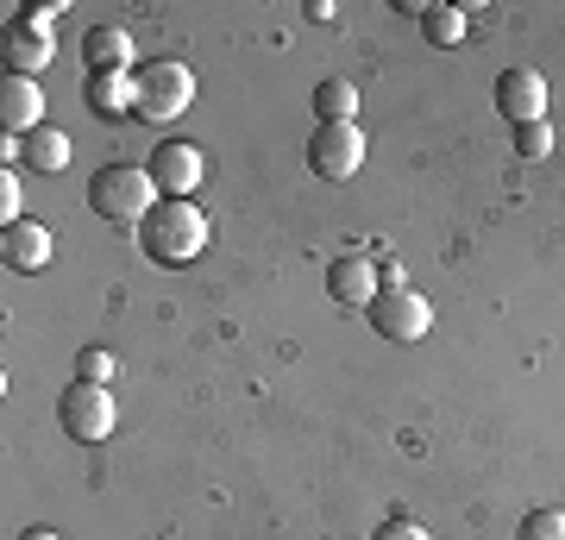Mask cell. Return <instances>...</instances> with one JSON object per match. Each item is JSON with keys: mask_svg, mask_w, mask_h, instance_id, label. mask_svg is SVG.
<instances>
[{"mask_svg": "<svg viewBox=\"0 0 565 540\" xmlns=\"http://www.w3.org/2000/svg\"><path fill=\"white\" fill-rule=\"evenodd\" d=\"M57 421H63V434L82 446H95L114 434V390H102V383H70L57 396Z\"/></svg>", "mask_w": 565, "mask_h": 540, "instance_id": "277c9868", "label": "cell"}, {"mask_svg": "<svg viewBox=\"0 0 565 540\" xmlns=\"http://www.w3.org/2000/svg\"><path fill=\"white\" fill-rule=\"evenodd\" d=\"M76 378L114 390V378H120V359H114V352H102V346H82V352H76Z\"/></svg>", "mask_w": 565, "mask_h": 540, "instance_id": "ac0fdd59", "label": "cell"}, {"mask_svg": "<svg viewBox=\"0 0 565 540\" xmlns=\"http://www.w3.org/2000/svg\"><path fill=\"white\" fill-rule=\"evenodd\" d=\"M0 126H7V139H32L44 126V88L32 76L0 82Z\"/></svg>", "mask_w": 565, "mask_h": 540, "instance_id": "30bf717a", "label": "cell"}, {"mask_svg": "<svg viewBox=\"0 0 565 540\" xmlns=\"http://www.w3.org/2000/svg\"><path fill=\"white\" fill-rule=\"evenodd\" d=\"M82 95H88V114L126 120V114H139V70H95Z\"/></svg>", "mask_w": 565, "mask_h": 540, "instance_id": "8fae6325", "label": "cell"}, {"mask_svg": "<svg viewBox=\"0 0 565 540\" xmlns=\"http://www.w3.org/2000/svg\"><path fill=\"white\" fill-rule=\"evenodd\" d=\"M20 540H63V534H57V528H25Z\"/></svg>", "mask_w": 565, "mask_h": 540, "instance_id": "cb8c5ba5", "label": "cell"}, {"mask_svg": "<svg viewBox=\"0 0 565 540\" xmlns=\"http://www.w3.org/2000/svg\"><path fill=\"white\" fill-rule=\"evenodd\" d=\"M0 51H7V76H39L57 44H51L44 25H7V44Z\"/></svg>", "mask_w": 565, "mask_h": 540, "instance_id": "4fadbf2b", "label": "cell"}, {"mask_svg": "<svg viewBox=\"0 0 565 540\" xmlns=\"http://www.w3.org/2000/svg\"><path fill=\"white\" fill-rule=\"evenodd\" d=\"M20 221V177H13V163L0 170V226Z\"/></svg>", "mask_w": 565, "mask_h": 540, "instance_id": "44dd1931", "label": "cell"}, {"mask_svg": "<svg viewBox=\"0 0 565 540\" xmlns=\"http://www.w3.org/2000/svg\"><path fill=\"white\" fill-rule=\"evenodd\" d=\"M151 182H158V195H177V201H189V189L202 182V151L189 139H158L151 145Z\"/></svg>", "mask_w": 565, "mask_h": 540, "instance_id": "52a82bcc", "label": "cell"}, {"mask_svg": "<svg viewBox=\"0 0 565 540\" xmlns=\"http://www.w3.org/2000/svg\"><path fill=\"white\" fill-rule=\"evenodd\" d=\"M308 163H315V177H327V182H352V177H359V163H364L359 120L315 126V139H308Z\"/></svg>", "mask_w": 565, "mask_h": 540, "instance_id": "8992f818", "label": "cell"}, {"mask_svg": "<svg viewBox=\"0 0 565 540\" xmlns=\"http://www.w3.org/2000/svg\"><path fill=\"white\" fill-rule=\"evenodd\" d=\"M158 201L163 195H158V182H151L145 163H107V170H95V182H88V208L114 226H145V214H151Z\"/></svg>", "mask_w": 565, "mask_h": 540, "instance_id": "7a4b0ae2", "label": "cell"}, {"mask_svg": "<svg viewBox=\"0 0 565 540\" xmlns=\"http://www.w3.org/2000/svg\"><path fill=\"white\" fill-rule=\"evenodd\" d=\"M82 57H88V76L95 70H132V39H126L120 25H95L82 39Z\"/></svg>", "mask_w": 565, "mask_h": 540, "instance_id": "5bb4252c", "label": "cell"}, {"mask_svg": "<svg viewBox=\"0 0 565 540\" xmlns=\"http://www.w3.org/2000/svg\"><path fill=\"white\" fill-rule=\"evenodd\" d=\"M308 20H340V7H333V0H308Z\"/></svg>", "mask_w": 565, "mask_h": 540, "instance_id": "603a6c76", "label": "cell"}, {"mask_svg": "<svg viewBox=\"0 0 565 540\" xmlns=\"http://www.w3.org/2000/svg\"><path fill=\"white\" fill-rule=\"evenodd\" d=\"M415 20H422V39H427V44H440V51L465 44V13H459V7H422Z\"/></svg>", "mask_w": 565, "mask_h": 540, "instance_id": "e0dca14e", "label": "cell"}, {"mask_svg": "<svg viewBox=\"0 0 565 540\" xmlns=\"http://www.w3.org/2000/svg\"><path fill=\"white\" fill-rule=\"evenodd\" d=\"M139 245H145V258H151V264H189V258H202V245H207V214L195 208V201L163 195L158 208L145 214Z\"/></svg>", "mask_w": 565, "mask_h": 540, "instance_id": "6da1fadb", "label": "cell"}, {"mask_svg": "<svg viewBox=\"0 0 565 540\" xmlns=\"http://www.w3.org/2000/svg\"><path fill=\"white\" fill-rule=\"evenodd\" d=\"M364 315H371V327H377L384 340H396V346L427 340V327H434V308H427L422 289H377V301H371Z\"/></svg>", "mask_w": 565, "mask_h": 540, "instance_id": "5b68a950", "label": "cell"}, {"mask_svg": "<svg viewBox=\"0 0 565 540\" xmlns=\"http://www.w3.org/2000/svg\"><path fill=\"white\" fill-rule=\"evenodd\" d=\"M189 100H195V70L189 63H177V57L139 63V120L163 126V120H177Z\"/></svg>", "mask_w": 565, "mask_h": 540, "instance_id": "3957f363", "label": "cell"}, {"mask_svg": "<svg viewBox=\"0 0 565 540\" xmlns=\"http://www.w3.org/2000/svg\"><path fill=\"white\" fill-rule=\"evenodd\" d=\"M371 540H434V534H427L422 521H408V516H396V521H384V528H377V534H371Z\"/></svg>", "mask_w": 565, "mask_h": 540, "instance_id": "7402d4cb", "label": "cell"}, {"mask_svg": "<svg viewBox=\"0 0 565 540\" xmlns=\"http://www.w3.org/2000/svg\"><path fill=\"white\" fill-rule=\"evenodd\" d=\"M515 540H565V509H527Z\"/></svg>", "mask_w": 565, "mask_h": 540, "instance_id": "d6986e66", "label": "cell"}, {"mask_svg": "<svg viewBox=\"0 0 565 540\" xmlns=\"http://www.w3.org/2000/svg\"><path fill=\"white\" fill-rule=\"evenodd\" d=\"M340 120H359V88L333 76L315 88V126H340Z\"/></svg>", "mask_w": 565, "mask_h": 540, "instance_id": "2e32d148", "label": "cell"}, {"mask_svg": "<svg viewBox=\"0 0 565 540\" xmlns=\"http://www.w3.org/2000/svg\"><path fill=\"white\" fill-rule=\"evenodd\" d=\"M20 158L32 163V170H44V177H57L63 163H70V133H57V126H39V133L20 145Z\"/></svg>", "mask_w": 565, "mask_h": 540, "instance_id": "9a60e30c", "label": "cell"}, {"mask_svg": "<svg viewBox=\"0 0 565 540\" xmlns=\"http://www.w3.org/2000/svg\"><path fill=\"white\" fill-rule=\"evenodd\" d=\"M0 258H7V271H44L51 264V226L39 221L0 226Z\"/></svg>", "mask_w": 565, "mask_h": 540, "instance_id": "7c38bea8", "label": "cell"}, {"mask_svg": "<svg viewBox=\"0 0 565 540\" xmlns=\"http://www.w3.org/2000/svg\"><path fill=\"white\" fill-rule=\"evenodd\" d=\"M497 114H503L509 126L546 120V82H541V70H503V82H497Z\"/></svg>", "mask_w": 565, "mask_h": 540, "instance_id": "9c48e42d", "label": "cell"}, {"mask_svg": "<svg viewBox=\"0 0 565 540\" xmlns=\"http://www.w3.org/2000/svg\"><path fill=\"white\" fill-rule=\"evenodd\" d=\"M509 133H515V151H522V158H546V151H553V126H546V120L509 126Z\"/></svg>", "mask_w": 565, "mask_h": 540, "instance_id": "ffe728a7", "label": "cell"}, {"mask_svg": "<svg viewBox=\"0 0 565 540\" xmlns=\"http://www.w3.org/2000/svg\"><path fill=\"white\" fill-rule=\"evenodd\" d=\"M377 289H384V277H377V258H364V252H340L327 264V296L340 308H371Z\"/></svg>", "mask_w": 565, "mask_h": 540, "instance_id": "ba28073f", "label": "cell"}]
</instances>
